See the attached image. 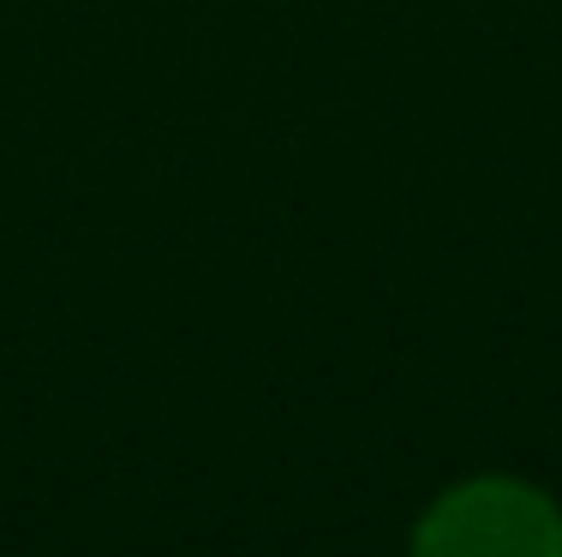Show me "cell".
<instances>
[{"instance_id": "1", "label": "cell", "mask_w": 562, "mask_h": 557, "mask_svg": "<svg viewBox=\"0 0 562 557\" xmlns=\"http://www.w3.org/2000/svg\"><path fill=\"white\" fill-rule=\"evenodd\" d=\"M419 557H562V522L527 486L479 480L431 510Z\"/></svg>"}]
</instances>
